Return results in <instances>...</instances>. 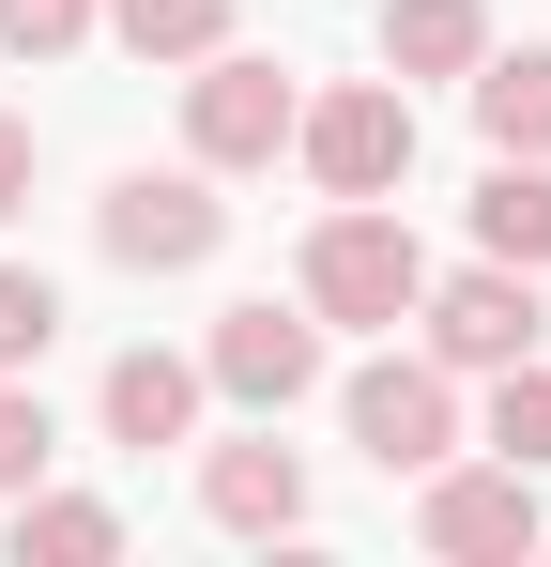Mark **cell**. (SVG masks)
Returning <instances> with one entry per match:
<instances>
[{
    "instance_id": "obj_7",
    "label": "cell",
    "mask_w": 551,
    "mask_h": 567,
    "mask_svg": "<svg viewBox=\"0 0 551 567\" xmlns=\"http://www.w3.org/2000/svg\"><path fill=\"white\" fill-rule=\"evenodd\" d=\"M429 506H414V537L445 567H521V553H551V506H537V475L521 461H445V475H414Z\"/></svg>"
},
{
    "instance_id": "obj_6",
    "label": "cell",
    "mask_w": 551,
    "mask_h": 567,
    "mask_svg": "<svg viewBox=\"0 0 551 567\" xmlns=\"http://www.w3.org/2000/svg\"><path fill=\"white\" fill-rule=\"evenodd\" d=\"M414 322H429V353H445L459 383H490V369H521V353L551 338V291L521 277V261H490V246H475L459 277H429V307H414Z\"/></svg>"
},
{
    "instance_id": "obj_8",
    "label": "cell",
    "mask_w": 551,
    "mask_h": 567,
    "mask_svg": "<svg viewBox=\"0 0 551 567\" xmlns=\"http://www.w3.org/2000/svg\"><path fill=\"white\" fill-rule=\"evenodd\" d=\"M199 369H215V399H246V414H291L306 383H322V307L291 291V307H215V338H199Z\"/></svg>"
},
{
    "instance_id": "obj_20",
    "label": "cell",
    "mask_w": 551,
    "mask_h": 567,
    "mask_svg": "<svg viewBox=\"0 0 551 567\" xmlns=\"http://www.w3.org/2000/svg\"><path fill=\"white\" fill-rule=\"evenodd\" d=\"M15 215H31V123L0 107V230H15Z\"/></svg>"
},
{
    "instance_id": "obj_11",
    "label": "cell",
    "mask_w": 551,
    "mask_h": 567,
    "mask_svg": "<svg viewBox=\"0 0 551 567\" xmlns=\"http://www.w3.org/2000/svg\"><path fill=\"white\" fill-rule=\"evenodd\" d=\"M490 62V0H383V78H475Z\"/></svg>"
},
{
    "instance_id": "obj_18",
    "label": "cell",
    "mask_w": 551,
    "mask_h": 567,
    "mask_svg": "<svg viewBox=\"0 0 551 567\" xmlns=\"http://www.w3.org/2000/svg\"><path fill=\"white\" fill-rule=\"evenodd\" d=\"M46 461H62V414L0 369V506H15V491H46Z\"/></svg>"
},
{
    "instance_id": "obj_19",
    "label": "cell",
    "mask_w": 551,
    "mask_h": 567,
    "mask_svg": "<svg viewBox=\"0 0 551 567\" xmlns=\"http://www.w3.org/2000/svg\"><path fill=\"white\" fill-rule=\"evenodd\" d=\"M107 31V0H0V62H62Z\"/></svg>"
},
{
    "instance_id": "obj_15",
    "label": "cell",
    "mask_w": 551,
    "mask_h": 567,
    "mask_svg": "<svg viewBox=\"0 0 551 567\" xmlns=\"http://www.w3.org/2000/svg\"><path fill=\"white\" fill-rule=\"evenodd\" d=\"M107 31H123L138 62H215V47L246 31V0H107Z\"/></svg>"
},
{
    "instance_id": "obj_1",
    "label": "cell",
    "mask_w": 551,
    "mask_h": 567,
    "mask_svg": "<svg viewBox=\"0 0 551 567\" xmlns=\"http://www.w3.org/2000/svg\"><path fill=\"white\" fill-rule=\"evenodd\" d=\"M291 291L322 307V322H353V338H398L414 307H429V246L383 215V199H337L322 230H306V261H291Z\"/></svg>"
},
{
    "instance_id": "obj_12",
    "label": "cell",
    "mask_w": 551,
    "mask_h": 567,
    "mask_svg": "<svg viewBox=\"0 0 551 567\" xmlns=\"http://www.w3.org/2000/svg\"><path fill=\"white\" fill-rule=\"evenodd\" d=\"M459 93H475V138L490 154H551V47H490Z\"/></svg>"
},
{
    "instance_id": "obj_9",
    "label": "cell",
    "mask_w": 551,
    "mask_h": 567,
    "mask_svg": "<svg viewBox=\"0 0 551 567\" xmlns=\"http://www.w3.org/2000/svg\"><path fill=\"white\" fill-rule=\"evenodd\" d=\"M199 399H215V369H199V353H154V338L107 353V383H92L107 445H138V461H154V445H199Z\"/></svg>"
},
{
    "instance_id": "obj_2",
    "label": "cell",
    "mask_w": 551,
    "mask_h": 567,
    "mask_svg": "<svg viewBox=\"0 0 551 567\" xmlns=\"http://www.w3.org/2000/svg\"><path fill=\"white\" fill-rule=\"evenodd\" d=\"M337 430L367 445V475H445L475 430H459V369L445 353H367L337 383Z\"/></svg>"
},
{
    "instance_id": "obj_4",
    "label": "cell",
    "mask_w": 551,
    "mask_h": 567,
    "mask_svg": "<svg viewBox=\"0 0 551 567\" xmlns=\"http://www.w3.org/2000/svg\"><path fill=\"white\" fill-rule=\"evenodd\" d=\"M291 123H306V78H291V62H246V47L184 62V154H199L215 185H230V169H276Z\"/></svg>"
},
{
    "instance_id": "obj_16",
    "label": "cell",
    "mask_w": 551,
    "mask_h": 567,
    "mask_svg": "<svg viewBox=\"0 0 551 567\" xmlns=\"http://www.w3.org/2000/svg\"><path fill=\"white\" fill-rule=\"evenodd\" d=\"M475 445H490V461H521V475H551V369H537V353H521V369H490Z\"/></svg>"
},
{
    "instance_id": "obj_5",
    "label": "cell",
    "mask_w": 551,
    "mask_h": 567,
    "mask_svg": "<svg viewBox=\"0 0 551 567\" xmlns=\"http://www.w3.org/2000/svg\"><path fill=\"white\" fill-rule=\"evenodd\" d=\"M291 154H306L322 199H398L414 185V93H398V78H337V93H306Z\"/></svg>"
},
{
    "instance_id": "obj_13",
    "label": "cell",
    "mask_w": 551,
    "mask_h": 567,
    "mask_svg": "<svg viewBox=\"0 0 551 567\" xmlns=\"http://www.w3.org/2000/svg\"><path fill=\"white\" fill-rule=\"evenodd\" d=\"M475 246L521 261V277H551V154H490V185H475Z\"/></svg>"
},
{
    "instance_id": "obj_17",
    "label": "cell",
    "mask_w": 551,
    "mask_h": 567,
    "mask_svg": "<svg viewBox=\"0 0 551 567\" xmlns=\"http://www.w3.org/2000/svg\"><path fill=\"white\" fill-rule=\"evenodd\" d=\"M46 338H62V277L46 261H0V369H46Z\"/></svg>"
},
{
    "instance_id": "obj_3",
    "label": "cell",
    "mask_w": 551,
    "mask_h": 567,
    "mask_svg": "<svg viewBox=\"0 0 551 567\" xmlns=\"http://www.w3.org/2000/svg\"><path fill=\"white\" fill-rule=\"evenodd\" d=\"M92 246H107L123 277H199V261L230 246V199H215V169H199V154H184V169H107Z\"/></svg>"
},
{
    "instance_id": "obj_14",
    "label": "cell",
    "mask_w": 551,
    "mask_h": 567,
    "mask_svg": "<svg viewBox=\"0 0 551 567\" xmlns=\"http://www.w3.org/2000/svg\"><path fill=\"white\" fill-rule=\"evenodd\" d=\"M107 553H123L107 491H15V567H107Z\"/></svg>"
},
{
    "instance_id": "obj_10",
    "label": "cell",
    "mask_w": 551,
    "mask_h": 567,
    "mask_svg": "<svg viewBox=\"0 0 551 567\" xmlns=\"http://www.w3.org/2000/svg\"><path fill=\"white\" fill-rule=\"evenodd\" d=\"M199 522L215 537H306V461L246 430V445H199Z\"/></svg>"
}]
</instances>
